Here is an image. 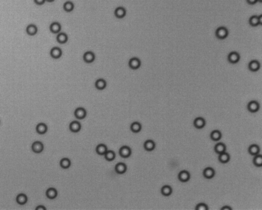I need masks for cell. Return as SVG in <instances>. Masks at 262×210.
Segmentation results:
<instances>
[{"mask_svg":"<svg viewBox=\"0 0 262 210\" xmlns=\"http://www.w3.org/2000/svg\"><path fill=\"white\" fill-rule=\"evenodd\" d=\"M34 2L35 4L39 5V6H41V5H44L45 3L46 0H34Z\"/></svg>","mask_w":262,"mask_h":210,"instance_id":"obj_38","label":"cell"},{"mask_svg":"<svg viewBox=\"0 0 262 210\" xmlns=\"http://www.w3.org/2000/svg\"><path fill=\"white\" fill-rule=\"evenodd\" d=\"M127 170V166L123 162H119L115 167V171L118 174H124Z\"/></svg>","mask_w":262,"mask_h":210,"instance_id":"obj_17","label":"cell"},{"mask_svg":"<svg viewBox=\"0 0 262 210\" xmlns=\"http://www.w3.org/2000/svg\"><path fill=\"white\" fill-rule=\"evenodd\" d=\"M55 0H46V2H48V3H53V2H54Z\"/></svg>","mask_w":262,"mask_h":210,"instance_id":"obj_42","label":"cell"},{"mask_svg":"<svg viewBox=\"0 0 262 210\" xmlns=\"http://www.w3.org/2000/svg\"><path fill=\"white\" fill-rule=\"evenodd\" d=\"M247 1V3L249 4V5H254V4H256L258 1L257 0H246Z\"/></svg>","mask_w":262,"mask_h":210,"instance_id":"obj_39","label":"cell"},{"mask_svg":"<svg viewBox=\"0 0 262 210\" xmlns=\"http://www.w3.org/2000/svg\"><path fill=\"white\" fill-rule=\"evenodd\" d=\"M129 66L133 70L139 69L141 66V61L138 57H132L129 61Z\"/></svg>","mask_w":262,"mask_h":210,"instance_id":"obj_3","label":"cell"},{"mask_svg":"<svg viewBox=\"0 0 262 210\" xmlns=\"http://www.w3.org/2000/svg\"><path fill=\"white\" fill-rule=\"evenodd\" d=\"M193 126L196 127L197 129H202L206 126V121L202 117H197L193 121Z\"/></svg>","mask_w":262,"mask_h":210,"instance_id":"obj_12","label":"cell"},{"mask_svg":"<svg viewBox=\"0 0 262 210\" xmlns=\"http://www.w3.org/2000/svg\"><path fill=\"white\" fill-rule=\"evenodd\" d=\"M83 59L86 63H92L95 60V54L91 51L85 52L83 55Z\"/></svg>","mask_w":262,"mask_h":210,"instance_id":"obj_10","label":"cell"},{"mask_svg":"<svg viewBox=\"0 0 262 210\" xmlns=\"http://www.w3.org/2000/svg\"><path fill=\"white\" fill-rule=\"evenodd\" d=\"M228 61L232 64L238 63L240 61V55L238 52H231L228 55Z\"/></svg>","mask_w":262,"mask_h":210,"instance_id":"obj_4","label":"cell"},{"mask_svg":"<svg viewBox=\"0 0 262 210\" xmlns=\"http://www.w3.org/2000/svg\"><path fill=\"white\" fill-rule=\"evenodd\" d=\"M62 55V51L60 48L58 47H53L50 51V56L54 59H58L60 58Z\"/></svg>","mask_w":262,"mask_h":210,"instance_id":"obj_11","label":"cell"},{"mask_svg":"<svg viewBox=\"0 0 262 210\" xmlns=\"http://www.w3.org/2000/svg\"><path fill=\"white\" fill-rule=\"evenodd\" d=\"M48 131V126L44 123H39L36 126V131L39 135H44Z\"/></svg>","mask_w":262,"mask_h":210,"instance_id":"obj_23","label":"cell"},{"mask_svg":"<svg viewBox=\"0 0 262 210\" xmlns=\"http://www.w3.org/2000/svg\"><path fill=\"white\" fill-rule=\"evenodd\" d=\"M74 114H75V117L77 119L82 120V119L85 118L86 115H87V112L84 108H77L74 112Z\"/></svg>","mask_w":262,"mask_h":210,"instance_id":"obj_7","label":"cell"},{"mask_svg":"<svg viewBox=\"0 0 262 210\" xmlns=\"http://www.w3.org/2000/svg\"><path fill=\"white\" fill-rule=\"evenodd\" d=\"M71 165V160L69 159H66V158H64L60 161V166L63 169H67L69 168Z\"/></svg>","mask_w":262,"mask_h":210,"instance_id":"obj_35","label":"cell"},{"mask_svg":"<svg viewBox=\"0 0 262 210\" xmlns=\"http://www.w3.org/2000/svg\"><path fill=\"white\" fill-rule=\"evenodd\" d=\"M32 151L35 153H40L44 150V144L40 141H35L32 144L31 146Z\"/></svg>","mask_w":262,"mask_h":210,"instance_id":"obj_9","label":"cell"},{"mask_svg":"<svg viewBox=\"0 0 262 210\" xmlns=\"http://www.w3.org/2000/svg\"><path fill=\"white\" fill-rule=\"evenodd\" d=\"M143 147L147 151H152L156 148V144L152 140H148L144 142Z\"/></svg>","mask_w":262,"mask_h":210,"instance_id":"obj_22","label":"cell"},{"mask_svg":"<svg viewBox=\"0 0 262 210\" xmlns=\"http://www.w3.org/2000/svg\"><path fill=\"white\" fill-rule=\"evenodd\" d=\"M210 137L213 141H219L222 137V134L220 131L218 130H215L213 131H211V135H210Z\"/></svg>","mask_w":262,"mask_h":210,"instance_id":"obj_27","label":"cell"},{"mask_svg":"<svg viewBox=\"0 0 262 210\" xmlns=\"http://www.w3.org/2000/svg\"><path fill=\"white\" fill-rule=\"evenodd\" d=\"M142 129V125L138 122H134L130 125V130L134 133H139Z\"/></svg>","mask_w":262,"mask_h":210,"instance_id":"obj_32","label":"cell"},{"mask_svg":"<svg viewBox=\"0 0 262 210\" xmlns=\"http://www.w3.org/2000/svg\"><path fill=\"white\" fill-rule=\"evenodd\" d=\"M26 33H27V35H29V36H35L37 34V32H38V28H37V26H35V25L34 24H30L29 25V26H27V27H26Z\"/></svg>","mask_w":262,"mask_h":210,"instance_id":"obj_20","label":"cell"},{"mask_svg":"<svg viewBox=\"0 0 262 210\" xmlns=\"http://www.w3.org/2000/svg\"><path fill=\"white\" fill-rule=\"evenodd\" d=\"M75 5L71 1H66L63 4L64 11L66 12H71L74 10Z\"/></svg>","mask_w":262,"mask_h":210,"instance_id":"obj_28","label":"cell"},{"mask_svg":"<svg viewBox=\"0 0 262 210\" xmlns=\"http://www.w3.org/2000/svg\"><path fill=\"white\" fill-rule=\"evenodd\" d=\"M218 159H219V161H220L221 163H227V162L230 160V156H229V153H226L225 151V152H224V153L219 154V158H218Z\"/></svg>","mask_w":262,"mask_h":210,"instance_id":"obj_29","label":"cell"},{"mask_svg":"<svg viewBox=\"0 0 262 210\" xmlns=\"http://www.w3.org/2000/svg\"><path fill=\"white\" fill-rule=\"evenodd\" d=\"M179 180L181 182H187L190 179V174L188 171H181L178 175Z\"/></svg>","mask_w":262,"mask_h":210,"instance_id":"obj_16","label":"cell"},{"mask_svg":"<svg viewBox=\"0 0 262 210\" xmlns=\"http://www.w3.org/2000/svg\"><path fill=\"white\" fill-rule=\"evenodd\" d=\"M95 87L98 90H104L107 87V82L104 79H98L95 81Z\"/></svg>","mask_w":262,"mask_h":210,"instance_id":"obj_21","label":"cell"},{"mask_svg":"<svg viewBox=\"0 0 262 210\" xmlns=\"http://www.w3.org/2000/svg\"><path fill=\"white\" fill-rule=\"evenodd\" d=\"M260 147L257 144H251L248 148V153H250L251 155L255 156L256 154H258L260 153Z\"/></svg>","mask_w":262,"mask_h":210,"instance_id":"obj_26","label":"cell"},{"mask_svg":"<svg viewBox=\"0 0 262 210\" xmlns=\"http://www.w3.org/2000/svg\"><path fill=\"white\" fill-rule=\"evenodd\" d=\"M49 30L51 31L52 33L53 34H58L61 32V30H62V26L59 22L57 21H54L53 22L50 26H49Z\"/></svg>","mask_w":262,"mask_h":210,"instance_id":"obj_14","label":"cell"},{"mask_svg":"<svg viewBox=\"0 0 262 210\" xmlns=\"http://www.w3.org/2000/svg\"><path fill=\"white\" fill-rule=\"evenodd\" d=\"M195 208L197 210H207L208 206L206 204H203V203H200V204H198L197 205Z\"/></svg>","mask_w":262,"mask_h":210,"instance_id":"obj_37","label":"cell"},{"mask_svg":"<svg viewBox=\"0 0 262 210\" xmlns=\"http://www.w3.org/2000/svg\"><path fill=\"white\" fill-rule=\"evenodd\" d=\"M107 151V147L105 144H100L96 147V153L98 155H104Z\"/></svg>","mask_w":262,"mask_h":210,"instance_id":"obj_31","label":"cell"},{"mask_svg":"<svg viewBox=\"0 0 262 210\" xmlns=\"http://www.w3.org/2000/svg\"><path fill=\"white\" fill-rule=\"evenodd\" d=\"M39 209L46 210V208L44 207V206H38V207H36V210H39Z\"/></svg>","mask_w":262,"mask_h":210,"instance_id":"obj_41","label":"cell"},{"mask_svg":"<svg viewBox=\"0 0 262 210\" xmlns=\"http://www.w3.org/2000/svg\"><path fill=\"white\" fill-rule=\"evenodd\" d=\"M16 200L17 202V204H21V205H23V204H26V202L28 200V198L26 195L25 194H19L17 196V199Z\"/></svg>","mask_w":262,"mask_h":210,"instance_id":"obj_30","label":"cell"},{"mask_svg":"<svg viewBox=\"0 0 262 210\" xmlns=\"http://www.w3.org/2000/svg\"><path fill=\"white\" fill-rule=\"evenodd\" d=\"M214 150L215 153L220 154L226 151V145L224 143H218L215 145Z\"/></svg>","mask_w":262,"mask_h":210,"instance_id":"obj_25","label":"cell"},{"mask_svg":"<svg viewBox=\"0 0 262 210\" xmlns=\"http://www.w3.org/2000/svg\"><path fill=\"white\" fill-rule=\"evenodd\" d=\"M114 15L118 19H122L126 16V10L124 7H117L115 9Z\"/></svg>","mask_w":262,"mask_h":210,"instance_id":"obj_5","label":"cell"},{"mask_svg":"<svg viewBox=\"0 0 262 210\" xmlns=\"http://www.w3.org/2000/svg\"><path fill=\"white\" fill-rule=\"evenodd\" d=\"M161 195L164 196H169L172 194V188L170 186H162V188L161 190Z\"/></svg>","mask_w":262,"mask_h":210,"instance_id":"obj_34","label":"cell"},{"mask_svg":"<svg viewBox=\"0 0 262 210\" xmlns=\"http://www.w3.org/2000/svg\"><path fill=\"white\" fill-rule=\"evenodd\" d=\"M215 171L212 168H206L204 170H203V176L206 179H211L215 177Z\"/></svg>","mask_w":262,"mask_h":210,"instance_id":"obj_15","label":"cell"},{"mask_svg":"<svg viewBox=\"0 0 262 210\" xmlns=\"http://www.w3.org/2000/svg\"><path fill=\"white\" fill-rule=\"evenodd\" d=\"M253 163L254 165L256 166V167H262V156L260 155L259 153L256 154L254 156V159H253Z\"/></svg>","mask_w":262,"mask_h":210,"instance_id":"obj_36","label":"cell"},{"mask_svg":"<svg viewBox=\"0 0 262 210\" xmlns=\"http://www.w3.org/2000/svg\"><path fill=\"white\" fill-rule=\"evenodd\" d=\"M131 153H132V151H131V149L129 146H122L119 150V154L124 159L129 158L131 155Z\"/></svg>","mask_w":262,"mask_h":210,"instance_id":"obj_6","label":"cell"},{"mask_svg":"<svg viewBox=\"0 0 262 210\" xmlns=\"http://www.w3.org/2000/svg\"><path fill=\"white\" fill-rule=\"evenodd\" d=\"M247 109L249 110V112L252 113L258 112V110L260 109L259 103L257 102V101H255V100L251 101L247 104Z\"/></svg>","mask_w":262,"mask_h":210,"instance_id":"obj_8","label":"cell"},{"mask_svg":"<svg viewBox=\"0 0 262 210\" xmlns=\"http://www.w3.org/2000/svg\"><path fill=\"white\" fill-rule=\"evenodd\" d=\"M69 129L71 131L75 132V133L79 132L81 129V124L78 121H73L70 123Z\"/></svg>","mask_w":262,"mask_h":210,"instance_id":"obj_13","label":"cell"},{"mask_svg":"<svg viewBox=\"0 0 262 210\" xmlns=\"http://www.w3.org/2000/svg\"><path fill=\"white\" fill-rule=\"evenodd\" d=\"M221 210H232V208L229 207V206H224V207H222L220 208Z\"/></svg>","mask_w":262,"mask_h":210,"instance_id":"obj_40","label":"cell"},{"mask_svg":"<svg viewBox=\"0 0 262 210\" xmlns=\"http://www.w3.org/2000/svg\"><path fill=\"white\" fill-rule=\"evenodd\" d=\"M68 40V36L66 33H63V32H60V33L57 34V41L58 44L60 45H64L66 44Z\"/></svg>","mask_w":262,"mask_h":210,"instance_id":"obj_18","label":"cell"},{"mask_svg":"<svg viewBox=\"0 0 262 210\" xmlns=\"http://www.w3.org/2000/svg\"><path fill=\"white\" fill-rule=\"evenodd\" d=\"M260 64L256 60L251 61L248 64V69L251 72H257L260 69Z\"/></svg>","mask_w":262,"mask_h":210,"instance_id":"obj_19","label":"cell"},{"mask_svg":"<svg viewBox=\"0 0 262 210\" xmlns=\"http://www.w3.org/2000/svg\"><path fill=\"white\" fill-rule=\"evenodd\" d=\"M257 1H258L259 3H262V0H257Z\"/></svg>","mask_w":262,"mask_h":210,"instance_id":"obj_43","label":"cell"},{"mask_svg":"<svg viewBox=\"0 0 262 210\" xmlns=\"http://www.w3.org/2000/svg\"><path fill=\"white\" fill-rule=\"evenodd\" d=\"M104 158H105L107 161L111 162V161H113L115 158H116V153L112 150H107L105 153V154H104Z\"/></svg>","mask_w":262,"mask_h":210,"instance_id":"obj_33","label":"cell"},{"mask_svg":"<svg viewBox=\"0 0 262 210\" xmlns=\"http://www.w3.org/2000/svg\"><path fill=\"white\" fill-rule=\"evenodd\" d=\"M229 36V30L224 26L218 27L215 30V36L218 39H224Z\"/></svg>","mask_w":262,"mask_h":210,"instance_id":"obj_1","label":"cell"},{"mask_svg":"<svg viewBox=\"0 0 262 210\" xmlns=\"http://www.w3.org/2000/svg\"><path fill=\"white\" fill-rule=\"evenodd\" d=\"M249 24L251 26H258L262 24V15H253L249 18Z\"/></svg>","mask_w":262,"mask_h":210,"instance_id":"obj_2","label":"cell"},{"mask_svg":"<svg viewBox=\"0 0 262 210\" xmlns=\"http://www.w3.org/2000/svg\"><path fill=\"white\" fill-rule=\"evenodd\" d=\"M46 196H47L48 199H55L57 196V190L55 189V188H53V187L48 188V189L47 190V191H46Z\"/></svg>","mask_w":262,"mask_h":210,"instance_id":"obj_24","label":"cell"}]
</instances>
